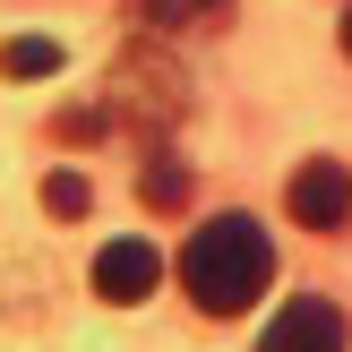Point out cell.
Returning a JSON list of instances; mask_svg holds the SVG:
<instances>
[{
    "label": "cell",
    "mask_w": 352,
    "mask_h": 352,
    "mask_svg": "<svg viewBox=\"0 0 352 352\" xmlns=\"http://www.w3.org/2000/svg\"><path fill=\"white\" fill-rule=\"evenodd\" d=\"M129 17L138 26H155V34H215L223 17H232V0H129Z\"/></svg>",
    "instance_id": "cell-6"
},
{
    "label": "cell",
    "mask_w": 352,
    "mask_h": 352,
    "mask_svg": "<svg viewBox=\"0 0 352 352\" xmlns=\"http://www.w3.org/2000/svg\"><path fill=\"white\" fill-rule=\"evenodd\" d=\"M258 352H344V309L318 301V292H301V301L275 309V327L258 336Z\"/></svg>",
    "instance_id": "cell-4"
},
{
    "label": "cell",
    "mask_w": 352,
    "mask_h": 352,
    "mask_svg": "<svg viewBox=\"0 0 352 352\" xmlns=\"http://www.w3.org/2000/svg\"><path fill=\"white\" fill-rule=\"evenodd\" d=\"M155 284H164V258H155V241H112V250L95 258V292H103V301H120V309L146 301Z\"/></svg>",
    "instance_id": "cell-5"
},
{
    "label": "cell",
    "mask_w": 352,
    "mask_h": 352,
    "mask_svg": "<svg viewBox=\"0 0 352 352\" xmlns=\"http://www.w3.org/2000/svg\"><path fill=\"white\" fill-rule=\"evenodd\" d=\"M43 206H52V215H86V206H95L86 172H52V181H43Z\"/></svg>",
    "instance_id": "cell-9"
},
{
    "label": "cell",
    "mask_w": 352,
    "mask_h": 352,
    "mask_svg": "<svg viewBox=\"0 0 352 352\" xmlns=\"http://www.w3.org/2000/svg\"><path fill=\"white\" fill-rule=\"evenodd\" d=\"M284 215L301 223V232H344V223H352V172L327 164V155H318V164H301V172H292V189H284Z\"/></svg>",
    "instance_id": "cell-3"
},
{
    "label": "cell",
    "mask_w": 352,
    "mask_h": 352,
    "mask_svg": "<svg viewBox=\"0 0 352 352\" xmlns=\"http://www.w3.org/2000/svg\"><path fill=\"white\" fill-rule=\"evenodd\" d=\"M344 52H352V9H344Z\"/></svg>",
    "instance_id": "cell-10"
},
{
    "label": "cell",
    "mask_w": 352,
    "mask_h": 352,
    "mask_svg": "<svg viewBox=\"0 0 352 352\" xmlns=\"http://www.w3.org/2000/svg\"><path fill=\"white\" fill-rule=\"evenodd\" d=\"M138 198H146L155 215H181V206H189V164L172 146H146V164H138Z\"/></svg>",
    "instance_id": "cell-7"
},
{
    "label": "cell",
    "mask_w": 352,
    "mask_h": 352,
    "mask_svg": "<svg viewBox=\"0 0 352 352\" xmlns=\"http://www.w3.org/2000/svg\"><path fill=\"white\" fill-rule=\"evenodd\" d=\"M112 103H120V112H129L138 129L155 138V129H172V120L189 112V86H181V69L138 60V52H129V60H120V78H112Z\"/></svg>",
    "instance_id": "cell-2"
},
{
    "label": "cell",
    "mask_w": 352,
    "mask_h": 352,
    "mask_svg": "<svg viewBox=\"0 0 352 352\" xmlns=\"http://www.w3.org/2000/svg\"><path fill=\"white\" fill-rule=\"evenodd\" d=\"M60 69V43L52 34H17V43H0V78H52Z\"/></svg>",
    "instance_id": "cell-8"
},
{
    "label": "cell",
    "mask_w": 352,
    "mask_h": 352,
    "mask_svg": "<svg viewBox=\"0 0 352 352\" xmlns=\"http://www.w3.org/2000/svg\"><path fill=\"white\" fill-rule=\"evenodd\" d=\"M267 275H275V241L258 232L250 215L198 223L189 250H181V284H189V301H198L206 318H241V309L267 292Z\"/></svg>",
    "instance_id": "cell-1"
}]
</instances>
